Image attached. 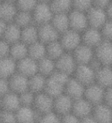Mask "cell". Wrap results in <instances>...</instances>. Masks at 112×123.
<instances>
[{"instance_id":"cell-40","label":"cell","mask_w":112,"mask_h":123,"mask_svg":"<svg viewBox=\"0 0 112 123\" xmlns=\"http://www.w3.org/2000/svg\"><path fill=\"white\" fill-rule=\"evenodd\" d=\"M0 122H16V116H15V111H7L1 109V114H0Z\"/></svg>"},{"instance_id":"cell-19","label":"cell","mask_w":112,"mask_h":123,"mask_svg":"<svg viewBox=\"0 0 112 123\" xmlns=\"http://www.w3.org/2000/svg\"><path fill=\"white\" fill-rule=\"evenodd\" d=\"M94 105L89 102L85 98H81L74 100L71 111L77 117L79 118L80 122L82 118L92 114Z\"/></svg>"},{"instance_id":"cell-42","label":"cell","mask_w":112,"mask_h":123,"mask_svg":"<svg viewBox=\"0 0 112 123\" xmlns=\"http://www.w3.org/2000/svg\"><path fill=\"white\" fill-rule=\"evenodd\" d=\"M10 91L9 80L7 79H4L0 77V96L2 97L7 92Z\"/></svg>"},{"instance_id":"cell-24","label":"cell","mask_w":112,"mask_h":123,"mask_svg":"<svg viewBox=\"0 0 112 123\" xmlns=\"http://www.w3.org/2000/svg\"><path fill=\"white\" fill-rule=\"evenodd\" d=\"M95 82L105 88L112 86V68L108 65L103 66L96 72Z\"/></svg>"},{"instance_id":"cell-49","label":"cell","mask_w":112,"mask_h":123,"mask_svg":"<svg viewBox=\"0 0 112 123\" xmlns=\"http://www.w3.org/2000/svg\"><path fill=\"white\" fill-rule=\"evenodd\" d=\"M5 2H12V3H15L17 0H3Z\"/></svg>"},{"instance_id":"cell-38","label":"cell","mask_w":112,"mask_h":123,"mask_svg":"<svg viewBox=\"0 0 112 123\" xmlns=\"http://www.w3.org/2000/svg\"><path fill=\"white\" fill-rule=\"evenodd\" d=\"M60 115L55 112V111H50L48 112H46L41 115L40 118L38 122H59L61 120Z\"/></svg>"},{"instance_id":"cell-43","label":"cell","mask_w":112,"mask_h":123,"mask_svg":"<svg viewBox=\"0 0 112 123\" xmlns=\"http://www.w3.org/2000/svg\"><path fill=\"white\" fill-rule=\"evenodd\" d=\"M61 121L64 122H80L79 118H78L76 115L72 112V111H70L65 115H61Z\"/></svg>"},{"instance_id":"cell-12","label":"cell","mask_w":112,"mask_h":123,"mask_svg":"<svg viewBox=\"0 0 112 123\" xmlns=\"http://www.w3.org/2000/svg\"><path fill=\"white\" fill-rule=\"evenodd\" d=\"M85 87L75 78H69L65 87V93L71 99L76 100L84 97Z\"/></svg>"},{"instance_id":"cell-5","label":"cell","mask_w":112,"mask_h":123,"mask_svg":"<svg viewBox=\"0 0 112 123\" xmlns=\"http://www.w3.org/2000/svg\"><path fill=\"white\" fill-rule=\"evenodd\" d=\"M94 57L103 65H112V42L104 39L95 48Z\"/></svg>"},{"instance_id":"cell-45","label":"cell","mask_w":112,"mask_h":123,"mask_svg":"<svg viewBox=\"0 0 112 123\" xmlns=\"http://www.w3.org/2000/svg\"><path fill=\"white\" fill-rule=\"evenodd\" d=\"M104 102H105L106 105L112 108V86L105 88Z\"/></svg>"},{"instance_id":"cell-25","label":"cell","mask_w":112,"mask_h":123,"mask_svg":"<svg viewBox=\"0 0 112 123\" xmlns=\"http://www.w3.org/2000/svg\"><path fill=\"white\" fill-rule=\"evenodd\" d=\"M51 24L59 32L60 35L70 29L68 12L55 13L52 18Z\"/></svg>"},{"instance_id":"cell-9","label":"cell","mask_w":112,"mask_h":123,"mask_svg":"<svg viewBox=\"0 0 112 123\" xmlns=\"http://www.w3.org/2000/svg\"><path fill=\"white\" fill-rule=\"evenodd\" d=\"M105 92V88L94 82L85 87L84 98H85L93 105H96L104 102Z\"/></svg>"},{"instance_id":"cell-3","label":"cell","mask_w":112,"mask_h":123,"mask_svg":"<svg viewBox=\"0 0 112 123\" xmlns=\"http://www.w3.org/2000/svg\"><path fill=\"white\" fill-rule=\"evenodd\" d=\"M70 29L76 32H84L88 26V18L85 12L71 9L68 12Z\"/></svg>"},{"instance_id":"cell-28","label":"cell","mask_w":112,"mask_h":123,"mask_svg":"<svg viewBox=\"0 0 112 123\" xmlns=\"http://www.w3.org/2000/svg\"><path fill=\"white\" fill-rule=\"evenodd\" d=\"M21 41L27 45L38 41V25L32 24L22 29Z\"/></svg>"},{"instance_id":"cell-11","label":"cell","mask_w":112,"mask_h":123,"mask_svg":"<svg viewBox=\"0 0 112 123\" xmlns=\"http://www.w3.org/2000/svg\"><path fill=\"white\" fill-rule=\"evenodd\" d=\"M38 41L47 45L50 42L59 40L60 34L50 23L38 26Z\"/></svg>"},{"instance_id":"cell-21","label":"cell","mask_w":112,"mask_h":123,"mask_svg":"<svg viewBox=\"0 0 112 123\" xmlns=\"http://www.w3.org/2000/svg\"><path fill=\"white\" fill-rule=\"evenodd\" d=\"M17 72V62L10 56L0 59V77L9 79Z\"/></svg>"},{"instance_id":"cell-37","label":"cell","mask_w":112,"mask_h":123,"mask_svg":"<svg viewBox=\"0 0 112 123\" xmlns=\"http://www.w3.org/2000/svg\"><path fill=\"white\" fill-rule=\"evenodd\" d=\"M92 7V0H72V9L86 12Z\"/></svg>"},{"instance_id":"cell-20","label":"cell","mask_w":112,"mask_h":123,"mask_svg":"<svg viewBox=\"0 0 112 123\" xmlns=\"http://www.w3.org/2000/svg\"><path fill=\"white\" fill-rule=\"evenodd\" d=\"M92 115L95 122H112V108L105 103H100L94 105Z\"/></svg>"},{"instance_id":"cell-23","label":"cell","mask_w":112,"mask_h":123,"mask_svg":"<svg viewBox=\"0 0 112 123\" xmlns=\"http://www.w3.org/2000/svg\"><path fill=\"white\" fill-rule=\"evenodd\" d=\"M21 106L20 99L18 94L9 91L2 97V109L16 111L17 109Z\"/></svg>"},{"instance_id":"cell-30","label":"cell","mask_w":112,"mask_h":123,"mask_svg":"<svg viewBox=\"0 0 112 123\" xmlns=\"http://www.w3.org/2000/svg\"><path fill=\"white\" fill-rule=\"evenodd\" d=\"M38 72L40 74L45 77H48L56 70L55 61L48 56H45L38 61Z\"/></svg>"},{"instance_id":"cell-51","label":"cell","mask_w":112,"mask_h":123,"mask_svg":"<svg viewBox=\"0 0 112 123\" xmlns=\"http://www.w3.org/2000/svg\"><path fill=\"white\" fill-rule=\"evenodd\" d=\"M3 2V0H0V3H2Z\"/></svg>"},{"instance_id":"cell-52","label":"cell","mask_w":112,"mask_h":123,"mask_svg":"<svg viewBox=\"0 0 112 123\" xmlns=\"http://www.w3.org/2000/svg\"><path fill=\"white\" fill-rule=\"evenodd\" d=\"M0 114H1V109H0Z\"/></svg>"},{"instance_id":"cell-35","label":"cell","mask_w":112,"mask_h":123,"mask_svg":"<svg viewBox=\"0 0 112 123\" xmlns=\"http://www.w3.org/2000/svg\"><path fill=\"white\" fill-rule=\"evenodd\" d=\"M38 3V0H17L15 5H16L18 10L32 12Z\"/></svg>"},{"instance_id":"cell-31","label":"cell","mask_w":112,"mask_h":123,"mask_svg":"<svg viewBox=\"0 0 112 123\" xmlns=\"http://www.w3.org/2000/svg\"><path fill=\"white\" fill-rule=\"evenodd\" d=\"M28 55L37 62L46 56V45L37 41L29 45Z\"/></svg>"},{"instance_id":"cell-39","label":"cell","mask_w":112,"mask_h":123,"mask_svg":"<svg viewBox=\"0 0 112 123\" xmlns=\"http://www.w3.org/2000/svg\"><path fill=\"white\" fill-rule=\"evenodd\" d=\"M101 32L104 39L112 42V20L107 19L101 29Z\"/></svg>"},{"instance_id":"cell-7","label":"cell","mask_w":112,"mask_h":123,"mask_svg":"<svg viewBox=\"0 0 112 123\" xmlns=\"http://www.w3.org/2000/svg\"><path fill=\"white\" fill-rule=\"evenodd\" d=\"M59 41L65 51L73 52L78 45L82 44V36L80 32L70 29L61 34Z\"/></svg>"},{"instance_id":"cell-1","label":"cell","mask_w":112,"mask_h":123,"mask_svg":"<svg viewBox=\"0 0 112 123\" xmlns=\"http://www.w3.org/2000/svg\"><path fill=\"white\" fill-rule=\"evenodd\" d=\"M68 79L69 75L56 69L51 75L47 77L44 92L55 98L65 92V87Z\"/></svg>"},{"instance_id":"cell-17","label":"cell","mask_w":112,"mask_h":123,"mask_svg":"<svg viewBox=\"0 0 112 123\" xmlns=\"http://www.w3.org/2000/svg\"><path fill=\"white\" fill-rule=\"evenodd\" d=\"M72 55L78 65L88 64L94 58V52L92 48L82 43L73 51Z\"/></svg>"},{"instance_id":"cell-29","label":"cell","mask_w":112,"mask_h":123,"mask_svg":"<svg viewBox=\"0 0 112 123\" xmlns=\"http://www.w3.org/2000/svg\"><path fill=\"white\" fill-rule=\"evenodd\" d=\"M29 45L25 44L22 41H19L11 45L9 56L16 62L24 59L28 56Z\"/></svg>"},{"instance_id":"cell-33","label":"cell","mask_w":112,"mask_h":123,"mask_svg":"<svg viewBox=\"0 0 112 123\" xmlns=\"http://www.w3.org/2000/svg\"><path fill=\"white\" fill-rule=\"evenodd\" d=\"M12 22H15L21 29L25 28V27L32 24H34L32 14L31 12L18 10Z\"/></svg>"},{"instance_id":"cell-10","label":"cell","mask_w":112,"mask_h":123,"mask_svg":"<svg viewBox=\"0 0 112 123\" xmlns=\"http://www.w3.org/2000/svg\"><path fill=\"white\" fill-rule=\"evenodd\" d=\"M55 65L57 70L64 72L68 75L73 74L78 65L74 56L69 52H65L62 55L60 56L55 61Z\"/></svg>"},{"instance_id":"cell-47","label":"cell","mask_w":112,"mask_h":123,"mask_svg":"<svg viewBox=\"0 0 112 123\" xmlns=\"http://www.w3.org/2000/svg\"><path fill=\"white\" fill-rule=\"evenodd\" d=\"M7 24L8 23H6L5 22H3L2 20L0 19V38H2L3 34H4V32H5Z\"/></svg>"},{"instance_id":"cell-16","label":"cell","mask_w":112,"mask_h":123,"mask_svg":"<svg viewBox=\"0 0 112 123\" xmlns=\"http://www.w3.org/2000/svg\"><path fill=\"white\" fill-rule=\"evenodd\" d=\"M17 72L29 78L38 72V62L29 55L26 56L17 62Z\"/></svg>"},{"instance_id":"cell-15","label":"cell","mask_w":112,"mask_h":123,"mask_svg":"<svg viewBox=\"0 0 112 123\" xmlns=\"http://www.w3.org/2000/svg\"><path fill=\"white\" fill-rule=\"evenodd\" d=\"M104 40L101 32L98 29L89 27L84 31L82 36V42L83 44L91 48H96Z\"/></svg>"},{"instance_id":"cell-6","label":"cell","mask_w":112,"mask_h":123,"mask_svg":"<svg viewBox=\"0 0 112 123\" xmlns=\"http://www.w3.org/2000/svg\"><path fill=\"white\" fill-rule=\"evenodd\" d=\"M33 108L41 115L52 111L54 109V98L45 92L35 94Z\"/></svg>"},{"instance_id":"cell-50","label":"cell","mask_w":112,"mask_h":123,"mask_svg":"<svg viewBox=\"0 0 112 123\" xmlns=\"http://www.w3.org/2000/svg\"><path fill=\"white\" fill-rule=\"evenodd\" d=\"M0 109H2V97L0 96Z\"/></svg>"},{"instance_id":"cell-2","label":"cell","mask_w":112,"mask_h":123,"mask_svg":"<svg viewBox=\"0 0 112 123\" xmlns=\"http://www.w3.org/2000/svg\"><path fill=\"white\" fill-rule=\"evenodd\" d=\"M32 14L34 24L38 26L51 22L55 12L49 3L38 2L32 10Z\"/></svg>"},{"instance_id":"cell-32","label":"cell","mask_w":112,"mask_h":123,"mask_svg":"<svg viewBox=\"0 0 112 123\" xmlns=\"http://www.w3.org/2000/svg\"><path fill=\"white\" fill-rule=\"evenodd\" d=\"M65 52V50L59 40L54 41L46 45V56L51 58L55 61L62 55Z\"/></svg>"},{"instance_id":"cell-48","label":"cell","mask_w":112,"mask_h":123,"mask_svg":"<svg viewBox=\"0 0 112 123\" xmlns=\"http://www.w3.org/2000/svg\"><path fill=\"white\" fill-rule=\"evenodd\" d=\"M38 1L39 2H47V3H49L51 0H38Z\"/></svg>"},{"instance_id":"cell-46","label":"cell","mask_w":112,"mask_h":123,"mask_svg":"<svg viewBox=\"0 0 112 123\" xmlns=\"http://www.w3.org/2000/svg\"><path fill=\"white\" fill-rule=\"evenodd\" d=\"M105 12H106L107 18L112 20V1L110 2V4L107 6V7L105 9Z\"/></svg>"},{"instance_id":"cell-4","label":"cell","mask_w":112,"mask_h":123,"mask_svg":"<svg viewBox=\"0 0 112 123\" xmlns=\"http://www.w3.org/2000/svg\"><path fill=\"white\" fill-rule=\"evenodd\" d=\"M88 26L92 28L101 29V27L105 25L107 18L105 9H99L97 7L92 6L86 12Z\"/></svg>"},{"instance_id":"cell-22","label":"cell","mask_w":112,"mask_h":123,"mask_svg":"<svg viewBox=\"0 0 112 123\" xmlns=\"http://www.w3.org/2000/svg\"><path fill=\"white\" fill-rule=\"evenodd\" d=\"M18 11L15 3L3 1L0 3V19L6 23L12 22Z\"/></svg>"},{"instance_id":"cell-14","label":"cell","mask_w":112,"mask_h":123,"mask_svg":"<svg viewBox=\"0 0 112 123\" xmlns=\"http://www.w3.org/2000/svg\"><path fill=\"white\" fill-rule=\"evenodd\" d=\"M9 80L10 91L17 94H21L29 90V78L16 72L12 75Z\"/></svg>"},{"instance_id":"cell-41","label":"cell","mask_w":112,"mask_h":123,"mask_svg":"<svg viewBox=\"0 0 112 123\" xmlns=\"http://www.w3.org/2000/svg\"><path fill=\"white\" fill-rule=\"evenodd\" d=\"M11 45L3 38H0V59L9 56Z\"/></svg>"},{"instance_id":"cell-34","label":"cell","mask_w":112,"mask_h":123,"mask_svg":"<svg viewBox=\"0 0 112 123\" xmlns=\"http://www.w3.org/2000/svg\"><path fill=\"white\" fill-rule=\"evenodd\" d=\"M54 12H69L72 9V0H51L49 2Z\"/></svg>"},{"instance_id":"cell-18","label":"cell","mask_w":112,"mask_h":123,"mask_svg":"<svg viewBox=\"0 0 112 123\" xmlns=\"http://www.w3.org/2000/svg\"><path fill=\"white\" fill-rule=\"evenodd\" d=\"M74 100L68 95L64 93L54 98V109L53 110L59 115H63L72 110V105Z\"/></svg>"},{"instance_id":"cell-36","label":"cell","mask_w":112,"mask_h":123,"mask_svg":"<svg viewBox=\"0 0 112 123\" xmlns=\"http://www.w3.org/2000/svg\"><path fill=\"white\" fill-rule=\"evenodd\" d=\"M19 99H20L21 105L25 106H33L35 96V94L30 90H27L21 94H18Z\"/></svg>"},{"instance_id":"cell-27","label":"cell","mask_w":112,"mask_h":123,"mask_svg":"<svg viewBox=\"0 0 112 123\" xmlns=\"http://www.w3.org/2000/svg\"><path fill=\"white\" fill-rule=\"evenodd\" d=\"M47 77L40 74L39 72L29 78V90L35 94L44 92Z\"/></svg>"},{"instance_id":"cell-13","label":"cell","mask_w":112,"mask_h":123,"mask_svg":"<svg viewBox=\"0 0 112 123\" xmlns=\"http://www.w3.org/2000/svg\"><path fill=\"white\" fill-rule=\"evenodd\" d=\"M16 121L18 122H38L41 114L34 109L33 106L21 105L15 111Z\"/></svg>"},{"instance_id":"cell-26","label":"cell","mask_w":112,"mask_h":123,"mask_svg":"<svg viewBox=\"0 0 112 123\" xmlns=\"http://www.w3.org/2000/svg\"><path fill=\"white\" fill-rule=\"evenodd\" d=\"M22 29L15 22H10L6 25L2 38L10 45L21 41Z\"/></svg>"},{"instance_id":"cell-8","label":"cell","mask_w":112,"mask_h":123,"mask_svg":"<svg viewBox=\"0 0 112 123\" xmlns=\"http://www.w3.org/2000/svg\"><path fill=\"white\" fill-rule=\"evenodd\" d=\"M75 78L84 86L95 82L96 72L88 64L78 65L75 71Z\"/></svg>"},{"instance_id":"cell-44","label":"cell","mask_w":112,"mask_h":123,"mask_svg":"<svg viewBox=\"0 0 112 123\" xmlns=\"http://www.w3.org/2000/svg\"><path fill=\"white\" fill-rule=\"evenodd\" d=\"M112 0H92V6L105 9Z\"/></svg>"}]
</instances>
